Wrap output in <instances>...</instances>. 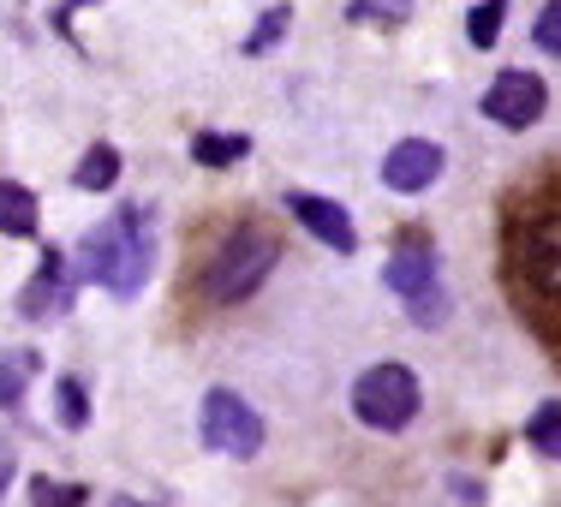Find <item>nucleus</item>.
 Listing matches in <instances>:
<instances>
[{
	"mask_svg": "<svg viewBox=\"0 0 561 507\" xmlns=\"http://www.w3.org/2000/svg\"><path fill=\"white\" fill-rule=\"evenodd\" d=\"M502 19H507V0H478V7L466 12V36H472V48H496Z\"/></svg>",
	"mask_w": 561,
	"mask_h": 507,
	"instance_id": "f3484780",
	"label": "nucleus"
},
{
	"mask_svg": "<svg viewBox=\"0 0 561 507\" xmlns=\"http://www.w3.org/2000/svg\"><path fill=\"white\" fill-rule=\"evenodd\" d=\"M407 12H412V0H346L353 24H400Z\"/></svg>",
	"mask_w": 561,
	"mask_h": 507,
	"instance_id": "a211bd4d",
	"label": "nucleus"
},
{
	"mask_svg": "<svg viewBox=\"0 0 561 507\" xmlns=\"http://www.w3.org/2000/svg\"><path fill=\"white\" fill-rule=\"evenodd\" d=\"M531 43H538L550 60H561V0H550V7L538 12V24H531Z\"/></svg>",
	"mask_w": 561,
	"mask_h": 507,
	"instance_id": "aec40b11",
	"label": "nucleus"
},
{
	"mask_svg": "<svg viewBox=\"0 0 561 507\" xmlns=\"http://www.w3.org/2000/svg\"><path fill=\"white\" fill-rule=\"evenodd\" d=\"M31 496H36V507H84V489L78 484H48V477H36Z\"/></svg>",
	"mask_w": 561,
	"mask_h": 507,
	"instance_id": "412c9836",
	"label": "nucleus"
},
{
	"mask_svg": "<svg viewBox=\"0 0 561 507\" xmlns=\"http://www.w3.org/2000/svg\"><path fill=\"white\" fill-rule=\"evenodd\" d=\"M78 7H90V0H60V12H55L60 31H72V12H78Z\"/></svg>",
	"mask_w": 561,
	"mask_h": 507,
	"instance_id": "4be33fe9",
	"label": "nucleus"
},
{
	"mask_svg": "<svg viewBox=\"0 0 561 507\" xmlns=\"http://www.w3.org/2000/svg\"><path fill=\"white\" fill-rule=\"evenodd\" d=\"M114 507H144V502H131V496H114Z\"/></svg>",
	"mask_w": 561,
	"mask_h": 507,
	"instance_id": "5701e85b",
	"label": "nucleus"
},
{
	"mask_svg": "<svg viewBox=\"0 0 561 507\" xmlns=\"http://www.w3.org/2000/svg\"><path fill=\"white\" fill-rule=\"evenodd\" d=\"M31 370H36V353L12 346V353H7V365H0V406H7V412H19V400H24V382H31Z\"/></svg>",
	"mask_w": 561,
	"mask_h": 507,
	"instance_id": "dca6fc26",
	"label": "nucleus"
},
{
	"mask_svg": "<svg viewBox=\"0 0 561 507\" xmlns=\"http://www.w3.org/2000/svg\"><path fill=\"white\" fill-rule=\"evenodd\" d=\"M197 430H204V448L233 453V460H251L263 448V418L245 406L233 389H209L204 412H197Z\"/></svg>",
	"mask_w": 561,
	"mask_h": 507,
	"instance_id": "423d86ee",
	"label": "nucleus"
},
{
	"mask_svg": "<svg viewBox=\"0 0 561 507\" xmlns=\"http://www.w3.org/2000/svg\"><path fill=\"white\" fill-rule=\"evenodd\" d=\"M382 281L400 304H407V316L419 329H443L448 323V292H443V263H436V245L431 239H400L389 269H382Z\"/></svg>",
	"mask_w": 561,
	"mask_h": 507,
	"instance_id": "7ed1b4c3",
	"label": "nucleus"
},
{
	"mask_svg": "<svg viewBox=\"0 0 561 507\" xmlns=\"http://www.w3.org/2000/svg\"><path fill=\"white\" fill-rule=\"evenodd\" d=\"M275 257H280V239L270 233V227H257V221L233 227V233L216 245V257H209L204 299H209V304H245L251 292L270 281Z\"/></svg>",
	"mask_w": 561,
	"mask_h": 507,
	"instance_id": "f03ea898",
	"label": "nucleus"
},
{
	"mask_svg": "<svg viewBox=\"0 0 561 507\" xmlns=\"http://www.w3.org/2000/svg\"><path fill=\"white\" fill-rule=\"evenodd\" d=\"M287 209L299 216V227L317 239V245H329V251H358V227H353V216L335 204V197H317V192H293L287 197Z\"/></svg>",
	"mask_w": 561,
	"mask_h": 507,
	"instance_id": "9d476101",
	"label": "nucleus"
},
{
	"mask_svg": "<svg viewBox=\"0 0 561 507\" xmlns=\"http://www.w3.org/2000/svg\"><path fill=\"white\" fill-rule=\"evenodd\" d=\"M353 412L370 430H407L419 418V377L407 365H370L353 382Z\"/></svg>",
	"mask_w": 561,
	"mask_h": 507,
	"instance_id": "20e7f679",
	"label": "nucleus"
},
{
	"mask_svg": "<svg viewBox=\"0 0 561 507\" xmlns=\"http://www.w3.org/2000/svg\"><path fill=\"white\" fill-rule=\"evenodd\" d=\"M251 155V138L245 131H197L192 138V162L197 168H233Z\"/></svg>",
	"mask_w": 561,
	"mask_h": 507,
	"instance_id": "9b49d317",
	"label": "nucleus"
},
{
	"mask_svg": "<svg viewBox=\"0 0 561 507\" xmlns=\"http://www.w3.org/2000/svg\"><path fill=\"white\" fill-rule=\"evenodd\" d=\"M514 263H519V275H526L531 292L561 299V209H538V216L519 221Z\"/></svg>",
	"mask_w": 561,
	"mask_h": 507,
	"instance_id": "39448f33",
	"label": "nucleus"
},
{
	"mask_svg": "<svg viewBox=\"0 0 561 507\" xmlns=\"http://www.w3.org/2000/svg\"><path fill=\"white\" fill-rule=\"evenodd\" d=\"M526 442L538 453H550V460H561V400H543L526 418Z\"/></svg>",
	"mask_w": 561,
	"mask_h": 507,
	"instance_id": "4468645a",
	"label": "nucleus"
},
{
	"mask_svg": "<svg viewBox=\"0 0 561 507\" xmlns=\"http://www.w3.org/2000/svg\"><path fill=\"white\" fill-rule=\"evenodd\" d=\"M114 180H119V150H114V143H90L84 162L72 168V185H78V192H108Z\"/></svg>",
	"mask_w": 561,
	"mask_h": 507,
	"instance_id": "ddd939ff",
	"label": "nucleus"
},
{
	"mask_svg": "<svg viewBox=\"0 0 561 507\" xmlns=\"http://www.w3.org/2000/svg\"><path fill=\"white\" fill-rule=\"evenodd\" d=\"M287 24H293V7H287V0H280V7H270V12H263V19H257V24H251V36H245V43H239V48H245L251 60H257V55H270V48L280 43V36H287Z\"/></svg>",
	"mask_w": 561,
	"mask_h": 507,
	"instance_id": "2eb2a0df",
	"label": "nucleus"
},
{
	"mask_svg": "<svg viewBox=\"0 0 561 507\" xmlns=\"http://www.w3.org/2000/svg\"><path fill=\"white\" fill-rule=\"evenodd\" d=\"M0 227H7V239H31L36 233V192L19 180L0 185Z\"/></svg>",
	"mask_w": 561,
	"mask_h": 507,
	"instance_id": "f8f14e48",
	"label": "nucleus"
},
{
	"mask_svg": "<svg viewBox=\"0 0 561 507\" xmlns=\"http://www.w3.org/2000/svg\"><path fill=\"white\" fill-rule=\"evenodd\" d=\"M72 299H78V269L66 263V251H43L36 275L19 287V316H31V323H55V316L72 311Z\"/></svg>",
	"mask_w": 561,
	"mask_h": 507,
	"instance_id": "0eeeda50",
	"label": "nucleus"
},
{
	"mask_svg": "<svg viewBox=\"0 0 561 507\" xmlns=\"http://www.w3.org/2000/svg\"><path fill=\"white\" fill-rule=\"evenodd\" d=\"M443 180V150H436L431 138H400L389 155H382V185L400 197H412V192H424V185H436Z\"/></svg>",
	"mask_w": 561,
	"mask_h": 507,
	"instance_id": "1a4fd4ad",
	"label": "nucleus"
},
{
	"mask_svg": "<svg viewBox=\"0 0 561 507\" xmlns=\"http://www.w3.org/2000/svg\"><path fill=\"white\" fill-rule=\"evenodd\" d=\"M78 281H96L102 292H114V299H138L144 287H150L156 275V221L144 204L131 209H114L102 227H90L84 245H78L72 257Z\"/></svg>",
	"mask_w": 561,
	"mask_h": 507,
	"instance_id": "f257e3e1",
	"label": "nucleus"
},
{
	"mask_svg": "<svg viewBox=\"0 0 561 507\" xmlns=\"http://www.w3.org/2000/svg\"><path fill=\"white\" fill-rule=\"evenodd\" d=\"M543 102H550V90H543L538 72H502L496 84L484 90V119H496L507 131H526L531 119L543 114Z\"/></svg>",
	"mask_w": 561,
	"mask_h": 507,
	"instance_id": "6e6552de",
	"label": "nucleus"
},
{
	"mask_svg": "<svg viewBox=\"0 0 561 507\" xmlns=\"http://www.w3.org/2000/svg\"><path fill=\"white\" fill-rule=\"evenodd\" d=\"M55 400H60V424H66V430H84V424H90V400H84V382H78V377H60V389H55Z\"/></svg>",
	"mask_w": 561,
	"mask_h": 507,
	"instance_id": "6ab92c4d",
	"label": "nucleus"
}]
</instances>
